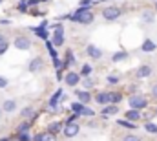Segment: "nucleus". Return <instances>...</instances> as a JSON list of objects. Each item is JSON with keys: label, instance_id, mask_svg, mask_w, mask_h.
<instances>
[{"label": "nucleus", "instance_id": "obj_1", "mask_svg": "<svg viewBox=\"0 0 157 141\" xmlns=\"http://www.w3.org/2000/svg\"><path fill=\"white\" fill-rule=\"evenodd\" d=\"M68 20L71 22H77L82 26H90L93 20H95V15L91 11V6H78L75 13H70L68 15Z\"/></svg>", "mask_w": 157, "mask_h": 141}, {"label": "nucleus", "instance_id": "obj_2", "mask_svg": "<svg viewBox=\"0 0 157 141\" xmlns=\"http://www.w3.org/2000/svg\"><path fill=\"white\" fill-rule=\"evenodd\" d=\"M128 106L132 110H144L148 106V99L144 95H141V94H133V95L128 97Z\"/></svg>", "mask_w": 157, "mask_h": 141}, {"label": "nucleus", "instance_id": "obj_3", "mask_svg": "<svg viewBox=\"0 0 157 141\" xmlns=\"http://www.w3.org/2000/svg\"><path fill=\"white\" fill-rule=\"evenodd\" d=\"M102 18L106 20V22H115L119 17L122 15V9L119 7V6H108V7H104L102 9Z\"/></svg>", "mask_w": 157, "mask_h": 141}, {"label": "nucleus", "instance_id": "obj_4", "mask_svg": "<svg viewBox=\"0 0 157 141\" xmlns=\"http://www.w3.org/2000/svg\"><path fill=\"white\" fill-rule=\"evenodd\" d=\"M13 46H15L17 50H20V51H28V50L33 46V42H31V38H29V37L18 35V37H15V40H13Z\"/></svg>", "mask_w": 157, "mask_h": 141}, {"label": "nucleus", "instance_id": "obj_5", "mask_svg": "<svg viewBox=\"0 0 157 141\" xmlns=\"http://www.w3.org/2000/svg\"><path fill=\"white\" fill-rule=\"evenodd\" d=\"M51 44H53L55 48H60V46L64 44V26H62V24H57V26H55Z\"/></svg>", "mask_w": 157, "mask_h": 141}, {"label": "nucleus", "instance_id": "obj_6", "mask_svg": "<svg viewBox=\"0 0 157 141\" xmlns=\"http://www.w3.org/2000/svg\"><path fill=\"white\" fill-rule=\"evenodd\" d=\"M62 97H64V92H62V88H59V90L51 95V99L48 101V106L51 108L49 112H55V110H57V112H60V106H59V103L62 101Z\"/></svg>", "mask_w": 157, "mask_h": 141}, {"label": "nucleus", "instance_id": "obj_7", "mask_svg": "<svg viewBox=\"0 0 157 141\" xmlns=\"http://www.w3.org/2000/svg\"><path fill=\"white\" fill-rule=\"evenodd\" d=\"M86 55H88L90 59H93V61H99V59H102L104 51H102L99 46H95V44H88V46H86Z\"/></svg>", "mask_w": 157, "mask_h": 141}, {"label": "nucleus", "instance_id": "obj_8", "mask_svg": "<svg viewBox=\"0 0 157 141\" xmlns=\"http://www.w3.org/2000/svg\"><path fill=\"white\" fill-rule=\"evenodd\" d=\"M62 132H64V136H66L68 139H71V138H75L78 132H80V125H78L77 121H75V123H66Z\"/></svg>", "mask_w": 157, "mask_h": 141}, {"label": "nucleus", "instance_id": "obj_9", "mask_svg": "<svg viewBox=\"0 0 157 141\" xmlns=\"http://www.w3.org/2000/svg\"><path fill=\"white\" fill-rule=\"evenodd\" d=\"M44 68V59L42 57H33L28 64V71L29 73H39L40 70Z\"/></svg>", "mask_w": 157, "mask_h": 141}, {"label": "nucleus", "instance_id": "obj_10", "mask_svg": "<svg viewBox=\"0 0 157 141\" xmlns=\"http://www.w3.org/2000/svg\"><path fill=\"white\" fill-rule=\"evenodd\" d=\"M64 83H66L68 86L75 88L78 83H80V73H77V71H68V73L64 75Z\"/></svg>", "mask_w": 157, "mask_h": 141}, {"label": "nucleus", "instance_id": "obj_11", "mask_svg": "<svg viewBox=\"0 0 157 141\" xmlns=\"http://www.w3.org/2000/svg\"><path fill=\"white\" fill-rule=\"evenodd\" d=\"M152 71H154V68H152L150 64H143V66H139V68L135 70V77H137V79H146V77L152 75Z\"/></svg>", "mask_w": 157, "mask_h": 141}, {"label": "nucleus", "instance_id": "obj_12", "mask_svg": "<svg viewBox=\"0 0 157 141\" xmlns=\"http://www.w3.org/2000/svg\"><path fill=\"white\" fill-rule=\"evenodd\" d=\"M20 117H22V119H28V121H35L37 112H35L33 106H24V108L20 110Z\"/></svg>", "mask_w": 157, "mask_h": 141}, {"label": "nucleus", "instance_id": "obj_13", "mask_svg": "<svg viewBox=\"0 0 157 141\" xmlns=\"http://www.w3.org/2000/svg\"><path fill=\"white\" fill-rule=\"evenodd\" d=\"M64 130V123H60V121H51L49 125H48V130L46 132H49V134H55V136H59L60 132Z\"/></svg>", "mask_w": 157, "mask_h": 141}, {"label": "nucleus", "instance_id": "obj_14", "mask_svg": "<svg viewBox=\"0 0 157 141\" xmlns=\"http://www.w3.org/2000/svg\"><path fill=\"white\" fill-rule=\"evenodd\" d=\"M75 95H77V101L78 103H82V105H88L93 97H91V94L88 92V90H78V92H75Z\"/></svg>", "mask_w": 157, "mask_h": 141}, {"label": "nucleus", "instance_id": "obj_15", "mask_svg": "<svg viewBox=\"0 0 157 141\" xmlns=\"http://www.w3.org/2000/svg\"><path fill=\"white\" fill-rule=\"evenodd\" d=\"M141 20H143L144 24H154V22H155V11L144 9V11L141 13Z\"/></svg>", "mask_w": 157, "mask_h": 141}, {"label": "nucleus", "instance_id": "obj_16", "mask_svg": "<svg viewBox=\"0 0 157 141\" xmlns=\"http://www.w3.org/2000/svg\"><path fill=\"white\" fill-rule=\"evenodd\" d=\"M93 99H95V103H97V105H101V106L110 105V94H108V92H99Z\"/></svg>", "mask_w": 157, "mask_h": 141}, {"label": "nucleus", "instance_id": "obj_17", "mask_svg": "<svg viewBox=\"0 0 157 141\" xmlns=\"http://www.w3.org/2000/svg\"><path fill=\"white\" fill-rule=\"evenodd\" d=\"M157 44L152 40V38H144V42H143V46H141V51H144V53H152V51H155Z\"/></svg>", "mask_w": 157, "mask_h": 141}, {"label": "nucleus", "instance_id": "obj_18", "mask_svg": "<svg viewBox=\"0 0 157 141\" xmlns=\"http://www.w3.org/2000/svg\"><path fill=\"white\" fill-rule=\"evenodd\" d=\"M141 110H128L126 112V115H124V119H128V121H132V123H137V121H141Z\"/></svg>", "mask_w": 157, "mask_h": 141}, {"label": "nucleus", "instance_id": "obj_19", "mask_svg": "<svg viewBox=\"0 0 157 141\" xmlns=\"http://www.w3.org/2000/svg\"><path fill=\"white\" fill-rule=\"evenodd\" d=\"M0 108H2L4 112H7V114H13V112L17 110V101H15V99H6L4 105L0 106Z\"/></svg>", "mask_w": 157, "mask_h": 141}, {"label": "nucleus", "instance_id": "obj_20", "mask_svg": "<svg viewBox=\"0 0 157 141\" xmlns=\"http://www.w3.org/2000/svg\"><path fill=\"white\" fill-rule=\"evenodd\" d=\"M33 141H57V136L49 132H40L37 136H33Z\"/></svg>", "mask_w": 157, "mask_h": 141}, {"label": "nucleus", "instance_id": "obj_21", "mask_svg": "<svg viewBox=\"0 0 157 141\" xmlns=\"http://www.w3.org/2000/svg\"><path fill=\"white\" fill-rule=\"evenodd\" d=\"M31 127H33V121H28V119H24L18 127H17V134H24V132H29L31 130Z\"/></svg>", "mask_w": 157, "mask_h": 141}, {"label": "nucleus", "instance_id": "obj_22", "mask_svg": "<svg viewBox=\"0 0 157 141\" xmlns=\"http://www.w3.org/2000/svg\"><path fill=\"white\" fill-rule=\"evenodd\" d=\"M117 112H119V105H106L102 110H101L102 115H115Z\"/></svg>", "mask_w": 157, "mask_h": 141}, {"label": "nucleus", "instance_id": "obj_23", "mask_svg": "<svg viewBox=\"0 0 157 141\" xmlns=\"http://www.w3.org/2000/svg\"><path fill=\"white\" fill-rule=\"evenodd\" d=\"M62 62H64V68H62V70H68V68H70V64H73V62H75V55H73V51H71V50H68V51H66V59H64Z\"/></svg>", "mask_w": 157, "mask_h": 141}, {"label": "nucleus", "instance_id": "obj_24", "mask_svg": "<svg viewBox=\"0 0 157 141\" xmlns=\"http://www.w3.org/2000/svg\"><path fill=\"white\" fill-rule=\"evenodd\" d=\"M119 127H122V128H128V130H135L139 125H135V123H132V121H128V119H119L117 121Z\"/></svg>", "mask_w": 157, "mask_h": 141}, {"label": "nucleus", "instance_id": "obj_25", "mask_svg": "<svg viewBox=\"0 0 157 141\" xmlns=\"http://www.w3.org/2000/svg\"><path fill=\"white\" fill-rule=\"evenodd\" d=\"M128 57H130L128 51H117V53L112 55V61H113V62H121V61H126Z\"/></svg>", "mask_w": 157, "mask_h": 141}, {"label": "nucleus", "instance_id": "obj_26", "mask_svg": "<svg viewBox=\"0 0 157 141\" xmlns=\"http://www.w3.org/2000/svg\"><path fill=\"white\" fill-rule=\"evenodd\" d=\"M33 33L39 37V38H42V40H49V31H46V30H42V28H33Z\"/></svg>", "mask_w": 157, "mask_h": 141}, {"label": "nucleus", "instance_id": "obj_27", "mask_svg": "<svg viewBox=\"0 0 157 141\" xmlns=\"http://www.w3.org/2000/svg\"><path fill=\"white\" fill-rule=\"evenodd\" d=\"M110 94V105H119L122 101V94L121 92H108Z\"/></svg>", "mask_w": 157, "mask_h": 141}, {"label": "nucleus", "instance_id": "obj_28", "mask_svg": "<svg viewBox=\"0 0 157 141\" xmlns=\"http://www.w3.org/2000/svg\"><path fill=\"white\" fill-rule=\"evenodd\" d=\"M11 141H33V136L29 132H24V134H15V138H11Z\"/></svg>", "mask_w": 157, "mask_h": 141}, {"label": "nucleus", "instance_id": "obj_29", "mask_svg": "<svg viewBox=\"0 0 157 141\" xmlns=\"http://www.w3.org/2000/svg\"><path fill=\"white\" fill-rule=\"evenodd\" d=\"M144 130H146L148 134H157V125L154 121H146V123H144Z\"/></svg>", "mask_w": 157, "mask_h": 141}, {"label": "nucleus", "instance_id": "obj_30", "mask_svg": "<svg viewBox=\"0 0 157 141\" xmlns=\"http://www.w3.org/2000/svg\"><path fill=\"white\" fill-rule=\"evenodd\" d=\"M82 86H84V90H88V92H90V90L95 86V81H93V79H90V77H84V79H82Z\"/></svg>", "mask_w": 157, "mask_h": 141}, {"label": "nucleus", "instance_id": "obj_31", "mask_svg": "<svg viewBox=\"0 0 157 141\" xmlns=\"http://www.w3.org/2000/svg\"><path fill=\"white\" fill-rule=\"evenodd\" d=\"M91 71H93L91 64H82V68H80V77H90Z\"/></svg>", "mask_w": 157, "mask_h": 141}, {"label": "nucleus", "instance_id": "obj_32", "mask_svg": "<svg viewBox=\"0 0 157 141\" xmlns=\"http://www.w3.org/2000/svg\"><path fill=\"white\" fill-rule=\"evenodd\" d=\"M46 48H48V51H49V57L51 59H57L59 55H57V51H55V46L51 44V40H46Z\"/></svg>", "mask_w": 157, "mask_h": 141}, {"label": "nucleus", "instance_id": "obj_33", "mask_svg": "<svg viewBox=\"0 0 157 141\" xmlns=\"http://www.w3.org/2000/svg\"><path fill=\"white\" fill-rule=\"evenodd\" d=\"M82 108H84V105H82V103H78V101H75V103H71V106H70V110H71L73 114H78V115H80Z\"/></svg>", "mask_w": 157, "mask_h": 141}, {"label": "nucleus", "instance_id": "obj_34", "mask_svg": "<svg viewBox=\"0 0 157 141\" xmlns=\"http://www.w3.org/2000/svg\"><path fill=\"white\" fill-rule=\"evenodd\" d=\"M80 115H84V117H93V115H95V112H93V110H91L88 105H84L82 112H80Z\"/></svg>", "mask_w": 157, "mask_h": 141}, {"label": "nucleus", "instance_id": "obj_35", "mask_svg": "<svg viewBox=\"0 0 157 141\" xmlns=\"http://www.w3.org/2000/svg\"><path fill=\"white\" fill-rule=\"evenodd\" d=\"M121 141H143V139L139 136H135V134H126V136H122Z\"/></svg>", "mask_w": 157, "mask_h": 141}, {"label": "nucleus", "instance_id": "obj_36", "mask_svg": "<svg viewBox=\"0 0 157 141\" xmlns=\"http://www.w3.org/2000/svg\"><path fill=\"white\" fill-rule=\"evenodd\" d=\"M17 9H18L20 13H28V9H29V6H28V2H20V4L17 6Z\"/></svg>", "mask_w": 157, "mask_h": 141}, {"label": "nucleus", "instance_id": "obj_37", "mask_svg": "<svg viewBox=\"0 0 157 141\" xmlns=\"http://www.w3.org/2000/svg\"><path fill=\"white\" fill-rule=\"evenodd\" d=\"M106 83L108 84H119V77L117 75H108L106 77Z\"/></svg>", "mask_w": 157, "mask_h": 141}, {"label": "nucleus", "instance_id": "obj_38", "mask_svg": "<svg viewBox=\"0 0 157 141\" xmlns=\"http://www.w3.org/2000/svg\"><path fill=\"white\" fill-rule=\"evenodd\" d=\"M7 48H9V40H6V42H2V44H0V55H4V53L7 51Z\"/></svg>", "mask_w": 157, "mask_h": 141}, {"label": "nucleus", "instance_id": "obj_39", "mask_svg": "<svg viewBox=\"0 0 157 141\" xmlns=\"http://www.w3.org/2000/svg\"><path fill=\"white\" fill-rule=\"evenodd\" d=\"M7 84H9V81H7L6 77H0V88H6Z\"/></svg>", "mask_w": 157, "mask_h": 141}, {"label": "nucleus", "instance_id": "obj_40", "mask_svg": "<svg viewBox=\"0 0 157 141\" xmlns=\"http://www.w3.org/2000/svg\"><path fill=\"white\" fill-rule=\"evenodd\" d=\"M152 97H154V99H157V83L152 86Z\"/></svg>", "mask_w": 157, "mask_h": 141}, {"label": "nucleus", "instance_id": "obj_41", "mask_svg": "<svg viewBox=\"0 0 157 141\" xmlns=\"http://www.w3.org/2000/svg\"><path fill=\"white\" fill-rule=\"evenodd\" d=\"M35 4H39V0H28V6H29V7L35 6Z\"/></svg>", "mask_w": 157, "mask_h": 141}, {"label": "nucleus", "instance_id": "obj_42", "mask_svg": "<svg viewBox=\"0 0 157 141\" xmlns=\"http://www.w3.org/2000/svg\"><path fill=\"white\" fill-rule=\"evenodd\" d=\"M0 24H2V26H7V24H9V20H7V18H2V20H0Z\"/></svg>", "mask_w": 157, "mask_h": 141}, {"label": "nucleus", "instance_id": "obj_43", "mask_svg": "<svg viewBox=\"0 0 157 141\" xmlns=\"http://www.w3.org/2000/svg\"><path fill=\"white\" fill-rule=\"evenodd\" d=\"M39 28H42V30H46V28H48V22H46V20H44V22H40V26Z\"/></svg>", "mask_w": 157, "mask_h": 141}, {"label": "nucleus", "instance_id": "obj_44", "mask_svg": "<svg viewBox=\"0 0 157 141\" xmlns=\"http://www.w3.org/2000/svg\"><path fill=\"white\" fill-rule=\"evenodd\" d=\"M6 40H7L6 35H4V33H0V44H2V42H6Z\"/></svg>", "mask_w": 157, "mask_h": 141}, {"label": "nucleus", "instance_id": "obj_45", "mask_svg": "<svg viewBox=\"0 0 157 141\" xmlns=\"http://www.w3.org/2000/svg\"><path fill=\"white\" fill-rule=\"evenodd\" d=\"M0 141H11V138H2Z\"/></svg>", "mask_w": 157, "mask_h": 141}, {"label": "nucleus", "instance_id": "obj_46", "mask_svg": "<svg viewBox=\"0 0 157 141\" xmlns=\"http://www.w3.org/2000/svg\"><path fill=\"white\" fill-rule=\"evenodd\" d=\"M154 9H155V11H157V0H155V4H154Z\"/></svg>", "mask_w": 157, "mask_h": 141}, {"label": "nucleus", "instance_id": "obj_47", "mask_svg": "<svg viewBox=\"0 0 157 141\" xmlns=\"http://www.w3.org/2000/svg\"><path fill=\"white\" fill-rule=\"evenodd\" d=\"M2 112H4V110H2V108H0V117H2Z\"/></svg>", "mask_w": 157, "mask_h": 141}, {"label": "nucleus", "instance_id": "obj_48", "mask_svg": "<svg viewBox=\"0 0 157 141\" xmlns=\"http://www.w3.org/2000/svg\"><path fill=\"white\" fill-rule=\"evenodd\" d=\"M39 2H48V0H39Z\"/></svg>", "mask_w": 157, "mask_h": 141}, {"label": "nucleus", "instance_id": "obj_49", "mask_svg": "<svg viewBox=\"0 0 157 141\" xmlns=\"http://www.w3.org/2000/svg\"><path fill=\"white\" fill-rule=\"evenodd\" d=\"M155 115H157V108H155Z\"/></svg>", "mask_w": 157, "mask_h": 141}, {"label": "nucleus", "instance_id": "obj_50", "mask_svg": "<svg viewBox=\"0 0 157 141\" xmlns=\"http://www.w3.org/2000/svg\"><path fill=\"white\" fill-rule=\"evenodd\" d=\"M20 2H26V0H20Z\"/></svg>", "mask_w": 157, "mask_h": 141}, {"label": "nucleus", "instance_id": "obj_51", "mask_svg": "<svg viewBox=\"0 0 157 141\" xmlns=\"http://www.w3.org/2000/svg\"><path fill=\"white\" fill-rule=\"evenodd\" d=\"M99 2H104V0H99Z\"/></svg>", "mask_w": 157, "mask_h": 141}]
</instances>
